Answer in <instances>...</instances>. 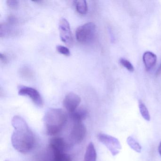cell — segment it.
Wrapping results in <instances>:
<instances>
[{
    "mask_svg": "<svg viewBox=\"0 0 161 161\" xmlns=\"http://www.w3.org/2000/svg\"></svg>",
    "mask_w": 161,
    "mask_h": 161,
    "instance_id": "d4e9b609",
    "label": "cell"
},
{
    "mask_svg": "<svg viewBox=\"0 0 161 161\" xmlns=\"http://www.w3.org/2000/svg\"><path fill=\"white\" fill-rule=\"evenodd\" d=\"M119 63L130 72H133L134 70V68L133 66L126 59L121 58L119 60Z\"/></svg>",
    "mask_w": 161,
    "mask_h": 161,
    "instance_id": "d6986e66",
    "label": "cell"
},
{
    "mask_svg": "<svg viewBox=\"0 0 161 161\" xmlns=\"http://www.w3.org/2000/svg\"><path fill=\"white\" fill-rule=\"evenodd\" d=\"M86 128L82 122H75L69 135L70 141L73 144H79L84 139Z\"/></svg>",
    "mask_w": 161,
    "mask_h": 161,
    "instance_id": "5b68a950",
    "label": "cell"
},
{
    "mask_svg": "<svg viewBox=\"0 0 161 161\" xmlns=\"http://www.w3.org/2000/svg\"><path fill=\"white\" fill-rule=\"evenodd\" d=\"M161 64L160 65V67H159V69H158V70H157V73L156 74H159V73H161Z\"/></svg>",
    "mask_w": 161,
    "mask_h": 161,
    "instance_id": "cb8c5ba5",
    "label": "cell"
},
{
    "mask_svg": "<svg viewBox=\"0 0 161 161\" xmlns=\"http://www.w3.org/2000/svg\"><path fill=\"white\" fill-rule=\"evenodd\" d=\"M56 49L57 51L63 55L65 56H69L70 55V52L69 49L66 47L63 46H58L56 47Z\"/></svg>",
    "mask_w": 161,
    "mask_h": 161,
    "instance_id": "ffe728a7",
    "label": "cell"
},
{
    "mask_svg": "<svg viewBox=\"0 0 161 161\" xmlns=\"http://www.w3.org/2000/svg\"><path fill=\"white\" fill-rule=\"evenodd\" d=\"M70 115L74 122H82L87 117L88 112L85 108L80 107L70 114Z\"/></svg>",
    "mask_w": 161,
    "mask_h": 161,
    "instance_id": "8fae6325",
    "label": "cell"
},
{
    "mask_svg": "<svg viewBox=\"0 0 161 161\" xmlns=\"http://www.w3.org/2000/svg\"><path fill=\"white\" fill-rule=\"evenodd\" d=\"M138 106H139V111L141 116L145 120L149 121L150 120V116L148 110L146 105L141 101H139Z\"/></svg>",
    "mask_w": 161,
    "mask_h": 161,
    "instance_id": "2e32d148",
    "label": "cell"
},
{
    "mask_svg": "<svg viewBox=\"0 0 161 161\" xmlns=\"http://www.w3.org/2000/svg\"><path fill=\"white\" fill-rule=\"evenodd\" d=\"M97 154L94 144L90 142L85 154L84 161H97Z\"/></svg>",
    "mask_w": 161,
    "mask_h": 161,
    "instance_id": "4fadbf2b",
    "label": "cell"
},
{
    "mask_svg": "<svg viewBox=\"0 0 161 161\" xmlns=\"http://www.w3.org/2000/svg\"><path fill=\"white\" fill-rule=\"evenodd\" d=\"M13 26L14 25H11L7 22L1 24V29H0L1 37H3V36L4 37L8 36H13L17 34V31L15 30Z\"/></svg>",
    "mask_w": 161,
    "mask_h": 161,
    "instance_id": "7c38bea8",
    "label": "cell"
},
{
    "mask_svg": "<svg viewBox=\"0 0 161 161\" xmlns=\"http://www.w3.org/2000/svg\"><path fill=\"white\" fill-rule=\"evenodd\" d=\"M60 38L63 42L70 46L72 43V33L68 21L65 18H61L59 23Z\"/></svg>",
    "mask_w": 161,
    "mask_h": 161,
    "instance_id": "8992f818",
    "label": "cell"
},
{
    "mask_svg": "<svg viewBox=\"0 0 161 161\" xmlns=\"http://www.w3.org/2000/svg\"><path fill=\"white\" fill-rule=\"evenodd\" d=\"M97 138L99 141L108 148L113 156H115L119 153L121 146L118 139L104 133L98 134Z\"/></svg>",
    "mask_w": 161,
    "mask_h": 161,
    "instance_id": "277c9868",
    "label": "cell"
},
{
    "mask_svg": "<svg viewBox=\"0 0 161 161\" xmlns=\"http://www.w3.org/2000/svg\"><path fill=\"white\" fill-rule=\"evenodd\" d=\"M76 10L80 14H85L87 12V4L85 0H79L74 1Z\"/></svg>",
    "mask_w": 161,
    "mask_h": 161,
    "instance_id": "5bb4252c",
    "label": "cell"
},
{
    "mask_svg": "<svg viewBox=\"0 0 161 161\" xmlns=\"http://www.w3.org/2000/svg\"><path fill=\"white\" fill-rule=\"evenodd\" d=\"M19 74L22 78L27 80L31 79L33 77L32 71L29 68L26 67H23L20 69Z\"/></svg>",
    "mask_w": 161,
    "mask_h": 161,
    "instance_id": "ac0fdd59",
    "label": "cell"
},
{
    "mask_svg": "<svg viewBox=\"0 0 161 161\" xmlns=\"http://www.w3.org/2000/svg\"><path fill=\"white\" fill-rule=\"evenodd\" d=\"M127 143L130 147L137 153H141V146L138 142L131 136H129L127 139Z\"/></svg>",
    "mask_w": 161,
    "mask_h": 161,
    "instance_id": "9a60e30c",
    "label": "cell"
},
{
    "mask_svg": "<svg viewBox=\"0 0 161 161\" xmlns=\"http://www.w3.org/2000/svg\"><path fill=\"white\" fill-rule=\"evenodd\" d=\"M19 94L20 96L29 97L37 106H41L43 105L42 97L39 92L35 88L28 86H20L19 89Z\"/></svg>",
    "mask_w": 161,
    "mask_h": 161,
    "instance_id": "52a82bcc",
    "label": "cell"
},
{
    "mask_svg": "<svg viewBox=\"0 0 161 161\" xmlns=\"http://www.w3.org/2000/svg\"><path fill=\"white\" fill-rule=\"evenodd\" d=\"M143 61L147 70H150L155 66L157 61V57L151 52H146L143 54Z\"/></svg>",
    "mask_w": 161,
    "mask_h": 161,
    "instance_id": "30bf717a",
    "label": "cell"
},
{
    "mask_svg": "<svg viewBox=\"0 0 161 161\" xmlns=\"http://www.w3.org/2000/svg\"><path fill=\"white\" fill-rule=\"evenodd\" d=\"M97 27L93 22H88L77 29L76 36L78 42L82 44L90 43L95 38Z\"/></svg>",
    "mask_w": 161,
    "mask_h": 161,
    "instance_id": "3957f363",
    "label": "cell"
},
{
    "mask_svg": "<svg viewBox=\"0 0 161 161\" xmlns=\"http://www.w3.org/2000/svg\"><path fill=\"white\" fill-rule=\"evenodd\" d=\"M0 59H1V62L3 64L7 63V60H8L7 56L5 54H3L2 53H0Z\"/></svg>",
    "mask_w": 161,
    "mask_h": 161,
    "instance_id": "7402d4cb",
    "label": "cell"
},
{
    "mask_svg": "<svg viewBox=\"0 0 161 161\" xmlns=\"http://www.w3.org/2000/svg\"><path fill=\"white\" fill-rule=\"evenodd\" d=\"M49 146L53 153H63L66 148V143L62 137H53L50 141Z\"/></svg>",
    "mask_w": 161,
    "mask_h": 161,
    "instance_id": "9c48e42d",
    "label": "cell"
},
{
    "mask_svg": "<svg viewBox=\"0 0 161 161\" xmlns=\"http://www.w3.org/2000/svg\"><path fill=\"white\" fill-rule=\"evenodd\" d=\"M7 5L11 8H15L18 6L19 1L17 0H8L6 2Z\"/></svg>",
    "mask_w": 161,
    "mask_h": 161,
    "instance_id": "44dd1931",
    "label": "cell"
},
{
    "mask_svg": "<svg viewBox=\"0 0 161 161\" xmlns=\"http://www.w3.org/2000/svg\"><path fill=\"white\" fill-rule=\"evenodd\" d=\"M14 129L12 135V145L14 147L21 153H27L34 147L35 137L32 131L26 121L19 116H15L12 121Z\"/></svg>",
    "mask_w": 161,
    "mask_h": 161,
    "instance_id": "6da1fadb",
    "label": "cell"
},
{
    "mask_svg": "<svg viewBox=\"0 0 161 161\" xmlns=\"http://www.w3.org/2000/svg\"><path fill=\"white\" fill-rule=\"evenodd\" d=\"M68 114L62 109L51 108L45 114L44 122L46 132L50 136L54 135L60 132L66 124Z\"/></svg>",
    "mask_w": 161,
    "mask_h": 161,
    "instance_id": "7a4b0ae2",
    "label": "cell"
},
{
    "mask_svg": "<svg viewBox=\"0 0 161 161\" xmlns=\"http://www.w3.org/2000/svg\"><path fill=\"white\" fill-rule=\"evenodd\" d=\"M158 151H159V153L161 156V142L159 144V147H158Z\"/></svg>",
    "mask_w": 161,
    "mask_h": 161,
    "instance_id": "603a6c76",
    "label": "cell"
},
{
    "mask_svg": "<svg viewBox=\"0 0 161 161\" xmlns=\"http://www.w3.org/2000/svg\"><path fill=\"white\" fill-rule=\"evenodd\" d=\"M53 161H71L70 156L64 152L53 153Z\"/></svg>",
    "mask_w": 161,
    "mask_h": 161,
    "instance_id": "e0dca14e",
    "label": "cell"
},
{
    "mask_svg": "<svg viewBox=\"0 0 161 161\" xmlns=\"http://www.w3.org/2000/svg\"><path fill=\"white\" fill-rule=\"evenodd\" d=\"M80 102V97L77 94L71 92L65 97L63 101V105L69 114H71L78 108Z\"/></svg>",
    "mask_w": 161,
    "mask_h": 161,
    "instance_id": "ba28073f",
    "label": "cell"
}]
</instances>
